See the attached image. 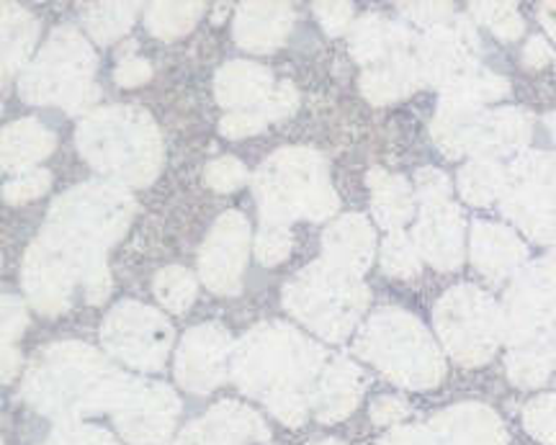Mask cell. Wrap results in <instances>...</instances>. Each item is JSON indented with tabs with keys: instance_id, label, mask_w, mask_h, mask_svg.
Listing matches in <instances>:
<instances>
[{
	"instance_id": "1",
	"label": "cell",
	"mask_w": 556,
	"mask_h": 445,
	"mask_svg": "<svg viewBox=\"0 0 556 445\" xmlns=\"http://www.w3.org/2000/svg\"><path fill=\"white\" fill-rule=\"evenodd\" d=\"M544 437H548L556 445V415L548 417V428H544Z\"/></svg>"
}]
</instances>
